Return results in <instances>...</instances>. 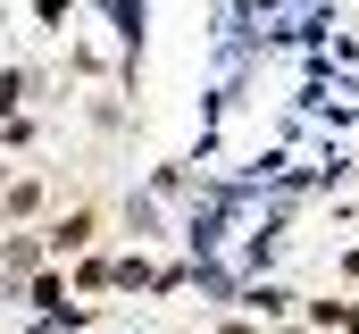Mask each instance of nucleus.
<instances>
[{"label": "nucleus", "instance_id": "f257e3e1", "mask_svg": "<svg viewBox=\"0 0 359 334\" xmlns=\"http://www.w3.org/2000/svg\"><path fill=\"white\" fill-rule=\"evenodd\" d=\"M92 234H100V226H92V209H76L67 226H50V250H84Z\"/></svg>", "mask_w": 359, "mask_h": 334}]
</instances>
